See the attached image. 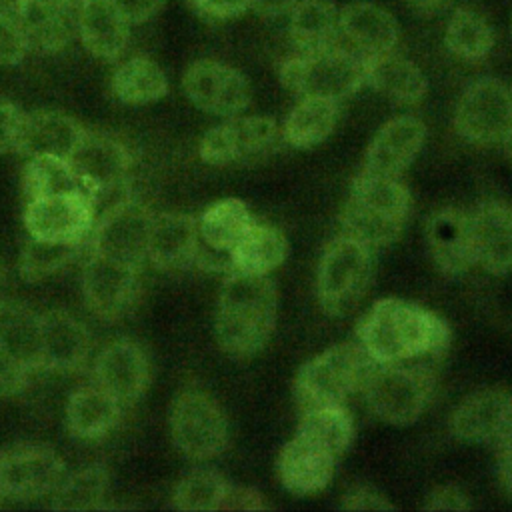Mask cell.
Here are the masks:
<instances>
[{
	"label": "cell",
	"instance_id": "1",
	"mask_svg": "<svg viewBox=\"0 0 512 512\" xmlns=\"http://www.w3.org/2000/svg\"><path fill=\"white\" fill-rule=\"evenodd\" d=\"M452 340L448 322L426 306L382 298L356 328V342L376 364L440 358Z\"/></svg>",
	"mask_w": 512,
	"mask_h": 512
},
{
	"label": "cell",
	"instance_id": "2",
	"mask_svg": "<svg viewBox=\"0 0 512 512\" xmlns=\"http://www.w3.org/2000/svg\"><path fill=\"white\" fill-rule=\"evenodd\" d=\"M278 316V292L268 274H226L214 316L216 342L232 358H252L268 344Z\"/></svg>",
	"mask_w": 512,
	"mask_h": 512
},
{
	"label": "cell",
	"instance_id": "3",
	"mask_svg": "<svg viewBox=\"0 0 512 512\" xmlns=\"http://www.w3.org/2000/svg\"><path fill=\"white\" fill-rule=\"evenodd\" d=\"M410 210V192L398 176L374 174L362 168L340 210V224L346 236L370 250L384 248L400 238Z\"/></svg>",
	"mask_w": 512,
	"mask_h": 512
},
{
	"label": "cell",
	"instance_id": "4",
	"mask_svg": "<svg viewBox=\"0 0 512 512\" xmlns=\"http://www.w3.org/2000/svg\"><path fill=\"white\" fill-rule=\"evenodd\" d=\"M374 364L358 342H342L326 348L296 372L292 384L296 406L304 412L344 404L348 396L364 388Z\"/></svg>",
	"mask_w": 512,
	"mask_h": 512
},
{
	"label": "cell",
	"instance_id": "5",
	"mask_svg": "<svg viewBox=\"0 0 512 512\" xmlns=\"http://www.w3.org/2000/svg\"><path fill=\"white\" fill-rule=\"evenodd\" d=\"M280 84L296 96L342 100L364 84V62L348 46L296 52L278 68Z\"/></svg>",
	"mask_w": 512,
	"mask_h": 512
},
{
	"label": "cell",
	"instance_id": "6",
	"mask_svg": "<svg viewBox=\"0 0 512 512\" xmlns=\"http://www.w3.org/2000/svg\"><path fill=\"white\" fill-rule=\"evenodd\" d=\"M432 390V370L410 362L374 364L362 388L372 414L392 426L416 422L426 410Z\"/></svg>",
	"mask_w": 512,
	"mask_h": 512
},
{
	"label": "cell",
	"instance_id": "7",
	"mask_svg": "<svg viewBox=\"0 0 512 512\" xmlns=\"http://www.w3.org/2000/svg\"><path fill=\"white\" fill-rule=\"evenodd\" d=\"M372 278V252L342 234L332 240L316 270V298L324 314L346 316L364 296Z\"/></svg>",
	"mask_w": 512,
	"mask_h": 512
},
{
	"label": "cell",
	"instance_id": "8",
	"mask_svg": "<svg viewBox=\"0 0 512 512\" xmlns=\"http://www.w3.org/2000/svg\"><path fill=\"white\" fill-rule=\"evenodd\" d=\"M170 436L186 458L210 460L228 444V420L216 398L200 388H188L172 402Z\"/></svg>",
	"mask_w": 512,
	"mask_h": 512
},
{
	"label": "cell",
	"instance_id": "9",
	"mask_svg": "<svg viewBox=\"0 0 512 512\" xmlns=\"http://www.w3.org/2000/svg\"><path fill=\"white\" fill-rule=\"evenodd\" d=\"M154 212L134 194L102 210L90 232V252L136 270L148 262V234Z\"/></svg>",
	"mask_w": 512,
	"mask_h": 512
},
{
	"label": "cell",
	"instance_id": "10",
	"mask_svg": "<svg viewBox=\"0 0 512 512\" xmlns=\"http://www.w3.org/2000/svg\"><path fill=\"white\" fill-rule=\"evenodd\" d=\"M280 142L282 130L274 118L236 114L202 136L198 154L210 166L254 164L270 158Z\"/></svg>",
	"mask_w": 512,
	"mask_h": 512
},
{
	"label": "cell",
	"instance_id": "11",
	"mask_svg": "<svg viewBox=\"0 0 512 512\" xmlns=\"http://www.w3.org/2000/svg\"><path fill=\"white\" fill-rule=\"evenodd\" d=\"M454 128L476 146L504 144L512 132V86L498 78L470 82L458 98Z\"/></svg>",
	"mask_w": 512,
	"mask_h": 512
},
{
	"label": "cell",
	"instance_id": "12",
	"mask_svg": "<svg viewBox=\"0 0 512 512\" xmlns=\"http://www.w3.org/2000/svg\"><path fill=\"white\" fill-rule=\"evenodd\" d=\"M28 236L54 244H84L96 220L94 200L86 190L44 196L24 204Z\"/></svg>",
	"mask_w": 512,
	"mask_h": 512
},
{
	"label": "cell",
	"instance_id": "13",
	"mask_svg": "<svg viewBox=\"0 0 512 512\" xmlns=\"http://www.w3.org/2000/svg\"><path fill=\"white\" fill-rule=\"evenodd\" d=\"M64 476V460L46 444L20 442L0 450V482L10 498L32 500L52 494Z\"/></svg>",
	"mask_w": 512,
	"mask_h": 512
},
{
	"label": "cell",
	"instance_id": "14",
	"mask_svg": "<svg viewBox=\"0 0 512 512\" xmlns=\"http://www.w3.org/2000/svg\"><path fill=\"white\" fill-rule=\"evenodd\" d=\"M142 270L90 252L82 270V298L100 320L112 322L130 314L142 290Z\"/></svg>",
	"mask_w": 512,
	"mask_h": 512
},
{
	"label": "cell",
	"instance_id": "15",
	"mask_svg": "<svg viewBox=\"0 0 512 512\" xmlns=\"http://www.w3.org/2000/svg\"><path fill=\"white\" fill-rule=\"evenodd\" d=\"M182 90L198 110L222 118L244 112L252 98L246 76L234 66L212 58L196 60L186 68Z\"/></svg>",
	"mask_w": 512,
	"mask_h": 512
},
{
	"label": "cell",
	"instance_id": "16",
	"mask_svg": "<svg viewBox=\"0 0 512 512\" xmlns=\"http://www.w3.org/2000/svg\"><path fill=\"white\" fill-rule=\"evenodd\" d=\"M66 160L92 198L126 184L132 166L128 146L116 136L98 130H84Z\"/></svg>",
	"mask_w": 512,
	"mask_h": 512
},
{
	"label": "cell",
	"instance_id": "17",
	"mask_svg": "<svg viewBox=\"0 0 512 512\" xmlns=\"http://www.w3.org/2000/svg\"><path fill=\"white\" fill-rule=\"evenodd\" d=\"M150 358L132 338H116L96 354L92 376L122 404L138 400L150 384Z\"/></svg>",
	"mask_w": 512,
	"mask_h": 512
},
{
	"label": "cell",
	"instance_id": "18",
	"mask_svg": "<svg viewBox=\"0 0 512 512\" xmlns=\"http://www.w3.org/2000/svg\"><path fill=\"white\" fill-rule=\"evenodd\" d=\"M24 34L28 50L62 52L76 34V6L60 0H12L8 8Z\"/></svg>",
	"mask_w": 512,
	"mask_h": 512
},
{
	"label": "cell",
	"instance_id": "19",
	"mask_svg": "<svg viewBox=\"0 0 512 512\" xmlns=\"http://www.w3.org/2000/svg\"><path fill=\"white\" fill-rule=\"evenodd\" d=\"M474 262L494 276L512 272V206L484 200L468 214Z\"/></svg>",
	"mask_w": 512,
	"mask_h": 512
},
{
	"label": "cell",
	"instance_id": "20",
	"mask_svg": "<svg viewBox=\"0 0 512 512\" xmlns=\"http://www.w3.org/2000/svg\"><path fill=\"white\" fill-rule=\"evenodd\" d=\"M512 426V394L502 388H482L466 396L450 416L454 438L470 444L496 442Z\"/></svg>",
	"mask_w": 512,
	"mask_h": 512
},
{
	"label": "cell",
	"instance_id": "21",
	"mask_svg": "<svg viewBox=\"0 0 512 512\" xmlns=\"http://www.w3.org/2000/svg\"><path fill=\"white\" fill-rule=\"evenodd\" d=\"M338 458L324 446L294 434L276 458V476L294 496H310L324 490L336 468Z\"/></svg>",
	"mask_w": 512,
	"mask_h": 512
},
{
	"label": "cell",
	"instance_id": "22",
	"mask_svg": "<svg viewBox=\"0 0 512 512\" xmlns=\"http://www.w3.org/2000/svg\"><path fill=\"white\" fill-rule=\"evenodd\" d=\"M426 126L420 118L402 114L384 122L364 154V170L384 176H400L420 154Z\"/></svg>",
	"mask_w": 512,
	"mask_h": 512
},
{
	"label": "cell",
	"instance_id": "23",
	"mask_svg": "<svg viewBox=\"0 0 512 512\" xmlns=\"http://www.w3.org/2000/svg\"><path fill=\"white\" fill-rule=\"evenodd\" d=\"M200 246L198 218L186 212L154 214L148 234V262L164 272L186 270L196 264Z\"/></svg>",
	"mask_w": 512,
	"mask_h": 512
},
{
	"label": "cell",
	"instance_id": "24",
	"mask_svg": "<svg viewBox=\"0 0 512 512\" xmlns=\"http://www.w3.org/2000/svg\"><path fill=\"white\" fill-rule=\"evenodd\" d=\"M40 350L42 370L76 372L90 356L92 336L76 316L54 308L40 314Z\"/></svg>",
	"mask_w": 512,
	"mask_h": 512
},
{
	"label": "cell",
	"instance_id": "25",
	"mask_svg": "<svg viewBox=\"0 0 512 512\" xmlns=\"http://www.w3.org/2000/svg\"><path fill=\"white\" fill-rule=\"evenodd\" d=\"M338 28L348 48L360 58L390 52L400 38L396 18L382 6L366 0H354L338 10Z\"/></svg>",
	"mask_w": 512,
	"mask_h": 512
},
{
	"label": "cell",
	"instance_id": "26",
	"mask_svg": "<svg viewBox=\"0 0 512 512\" xmlns=\"http://www.w3.org/2000/svg\"><path fill=\"white\" fill-rule=\"evenodd\" d=\"M426 240L436 268L446 276L466 274L474 262L468 214L456 208L436 210L426 224Z\"/></svg>",
	"mask_w": 512,
	"mask_h": 512
},
{
	"label": "cell",
	"instance_id": "27",
	"mask_svg": "<svg viewBox=\"0 0 512 512\" xmlns=\"http://www.w3.org/2000/svg\"><path fill=\"white\" fill-rule=\"evenodd\" d=\"M76 34L90 56L114 62L128 46L130 24L110 0H80L76 4Z\"/></svg>",
	"mask_w": 512,
	"mask_h": 512
},
{
	"label": "cell",
	"instance_id": "28",
	"mask_svg": "<svg viewBox=\"0 0 512 512\" xmlns=\"http://www.w3.org/2000/svg\"><path fill=\"white\" fill-rule=\"evenodd\" d=\"M362 62L364 84L394 104H418L428 92L424 72L412 60L394 54V50L362 58Z\"/></svg>",
	"mask_w": 512,
	"mask_h": 512
},
{
	"label": "cell",
	"instance_id": "29",
	"mask_svg": "<svg viewBox=\"0 0 512 512\" xmlns=\"http://www.w3.org/2000/svg\"><path fill=\"white\" fill-rule=\"evenodd\" d=\"M66 428L78 440L106 438L122 416V402L96 382L76 388L66 402Z\"/></svg>",
	"mask_w": 512,
	"mask_h": 512
},
{
	"label": "cell",
	"instance_id": "30",
	"mask_svg": "<svg viewBox=\"0 0 512 512\" xmlns=\"http://www.w3.org/2000/svg\"><path fill=\"white\" fill-rule=\"evenodd\" d=\"M84 130L76 118L58 110L26 112L16 152L26 158L40 154L68 158Z\"/></svg>",
	"mask_w": 512,
	"mask_h": 512
},
{
	"label": "cell",
	"instance_id": "31",
	"mask_svg": "<svg viewBox=\"0 0 512 512\" xmlns=\"http://www.w3.org/2000/svg\"><path fill=\"white\" fill-rule=\"evenodd\" d=\"M288 36L296 52H318L340 44L338 8L330 0H298L288 12Z\"/></svg>",
	"mask_w": 512,
	"mask_h": 512
},
{
	"label": "cell",
	"instance_id": "32",
	"mask_svg": "<svg viewBox=\"0 0 512 512\" xmlns=\"http://www.w3.org/2000/svg\"><path fill=\"white\" fill-rule=\"evenodd\" d=\"M0 348L32 372L42 370L40 314L24 302L0 298Z\"/></svg>",
	"mask_w": 512,
	"mask_h": 512
},
{
	"label": "cell",
	"instance_id": "33",
	"mask_svg": "<svg viewBox=\"0 0 512 512\" xmlns=\"http://www.w3.org/2000/svg\"><path fill=\"white\" fill-rule=\"evenodd\" d=\"M288 254V240L280 228L268 222L254 220L240 242L230 250L232 272L270 274Z\"/></svg>",
	"mask_w": 512,
	"mask_h": 512
},
{
	"label": "cell",
	"instance_id": "34",
	"mask_svg": "<svg viewBox=\"0 0 512 512\" xmlns=\"http://www.w3.org/2000/svg\"><path fill=\"white\" fill-rule=\"evenodd\" d=\"M338 102L320 96H302L282 124V140L298 150L322 144L336 128Z\"/></svg>",
	"mask_w": 512,
	"mask_h": 512
},
{
	"label": "cell",
	"instance_id": "35",
	"mask_svg": "<svg viewBox=\"0 0 512 512\" xmlns=\"http://www.w3.org/2000/svg\"><path fill=\"white\" fill-rule=\"evenodd\" d=\"M256 218L248 204L240 198H222L204 208L198 216L200 242L214 252L230 256V250L240 242Z\"/></svg>",
	"mask_w": 512,
	"mask_h": 512
},
{
	"label": "cell",
	"instance_id": "36",
	"mask_svg": "<svg viewBox=\"0 0 512 512\" xmlns=\"http://www.w3.org/2000/svg\"><path fill=\"white\" fill-rule=\"evenodd\" d=\"M110 88L122 104L144 106L168 94V78L154 60L132 56L114 70Z\"/></svg>",
	"mask_w": 512,
	"mask_h": 512
},
{
	"label": "cell",
	"instance_id": "37",
	"mask_svg": "<svg viewBox=\"0 0 512 512\" xmlns=\"http://www.w3.org/2000/svg\"><path fill=\"white\" fill-rule=\"evenodd\" d=\"M296 434L324 446L340 458L354 440V420L344 404L304 410Z\"/></svg>",
	"mask_w": 512,
	"mask_h": 512
},
{
	"label": "cell",
	"instance_id": "38",
	"mask_svg": "<svg viewBox=\"0 0 512 512\" xmlns=\"http://www.w3.org/2000/svg\"><path fill=\"white\" fill-rule=\"evenodd\" d=\"M110 490V472L102 464H88L66 474L52 492L54 510H96L102 508Z\"/></svg>",
	"mask_w": 512,
	"mask_h": 512
},
{
	"label": "cell",
	"instance_id": "39",
	"mask_svg": "<svg viewBox=\"0 0 512 512\" xmlns=\"http://www.w3.org/2000/svg\"><path fill=\"white\" fill-rule=\"evenodd\" d=\"M84 190L66 158L40 154L30 156L22 170L24 204L62 192Z\"/></svg>",
	"mask_w": 512,
	"mask_h": 512
},
{
	"label": "cell",
	"instance_id": "40",
	"mask_svg": "<svg viewBox=\"0 0 512 512\" xmlns=\"http://www.w3.org/2000/svg\"><path fill=\"white\" fill-rule=\"evenodd\" d=\"M494 30L484 16L470 8H456L444 30V44L450 54L462 60H480L494 46Z\"/></svg>",
	"mask_w": 512,
	"mask_h": 512
},
{
	"label": "cell",
	"instance_id": "41",
	"mask_svg": "<svg viewBox=\"0 0 512 512\" xmlns=\"http://www.w3.org/2000/svg\"><path fill=\"white\" fill-rule=\"evenodd\" d=\"M230 482L214 468H194L186 472L174 486L172 504L186 512L220 510Z\"/></svg>",
	"mask_w": 512,
	"mask_h": 512
},
{
	"label": "cell",
	"instance_id": "42",
	"mask_svg": "<svg viewBox=\"0 0 512 512\" xmlns=\"http://www.w3.org/2000/svg\"><path fill=\"white\" fill-rule=\"evenodd\" d=\"M80 248L82 244H54L28 236L20 248L18 272L26 282H40L68 266Z\"/></svg>",
	"mask_w": 512,
	"mask_h": 512
},
{
	"label": "cell",
	"instance_id": "43",
	"mask_svg": "<svg viewBox=\"0 0 512 512\" xmlns=\"http://www.w3.org/2000/svg\"><path fill=\"white\" fill-rule=\"evenodd\" d=\"M28 52V44L24 34L20 32L12 12L0 6V64L2 66H16L24 60Z\"/></svg>",
	"mask_w": 512,
	"mask_h": 512
},
{
	"label": "cell",
	"instance_id": "44",
	"mask_svg": "<svg viewBox=\"0 0 512 512\" xmlns=\"http://www.w3.org/2000/svg\"><path fill=\"white\" fill-rule=\"evenodd\" d=\"M340 508L350 512H366V510L378 512V510H394V504L388 502V498L374 486L356 484L342 494Z\"/></svg>",
	"mask_w": 512,
	"mask_h": 512
},
{
	"label": "cell",
	"instance_id": "45",
	"mask_svg": "<svg viewBox=\"0 0 512 512\" xmlns=\"http://www.w3.org/2000/svg\"><path fill=\"white\" fill-rule=\"evenodd\" d=\"M32 370L0 348V396L10 398L22 394L32 378Z\"/></svg>",
	"mask_w": 512,
	"mask_h": 512
},
{
	"label": "cell",
	"instance_id": "46",
	"mask_svg": "<svg viewBox=\"0 0 512 512\" xmlns=\"http://www.w3.org/2000/svg\"><path fill=\"white\" fill-rule=\"evenodd\" d=\"M26 112L14 102H0V154L16 152Z\"/></svg>",
	"mask_w": 512,
	"mask_h": 512
},
{
	"label": "cell",
	"instance_id": "47",
	"mask_svg": "<svg viewBox=\"0 0 512 512\" xmlns=\"http://www.w3.org/2000/svg\"><path fill=\"white\" fill-rule=\"evenodd\" d=\"M422 508L428 510V512H440V510L464 512V510H470V500H468L466 492L458 484L446 482V484L436 486L426 496V502L422 504Z\"/></svg>",
	"mask_w": 512,
	"mask_h": 512
},
{
	"label": "cell",
	"instance_id": "48",
	"mask_svg": "<svg viewBox=\"0 0 512 512\" xmlns=\"http://www.w3.org/2000/svg\"><path fill=\"white\" fill-rule=\"evenodd\" d=\"M190 6L208 20H230L252 8L254 0H188Z\"/></svg>",
	"mask_w": 512,
	"mask_h": 512
},
{
	"label": "cell",
	"instance_id": "49",
	"mask_svg": "<svg viewBox=\"0 0 512 512\" xmlns=\"http://www.w3.org/2000/svg\"><path fill=\"white\" fill-rule=\"evenodd\" d=\"M264 508H266V500L258 490H254L250 486H236V484L228 486L224 500L220 504V510L252 512V510H264Z\"/></svg>",
	"mask_w": 512,
	"mask_h": 512
},
{
	"label": "cell",
	"instance_id": "50",
	"mask_svg": "<svg viewBox=\"0 0 512 512\" xmlns=\"http://www.w3.org/2000/svg\"><path fill=\"white\" fill-rule=\"evenodd\" d=\"M128 24H142L154 18L166 4V0H110Z\"/></svg>",
	"mask_w": 512,
	"mask_h": 512
},
{
	"label": "cell",
	"instance_id": "51",
	"mask_svg": "<svg viewBox=\"0 0 512 512\" xmlns=\"http://www.w3.org/2000/svg\"><path fill=\"white\" fill-rule=\"evenodd\" d=\"M496 474L502 490L512 496V426L496 440Z\"/></svg>",
	"mask_w": 512,
	"mask_h": 512
},
{
	"label": "cell",
	"instance_id": "52",
	"mask_svg": "<svg viewBox=\"0 0 512 512\" xmlns=\"http://www.w3.org/2000/svg\"><path fill=\"white\" fill-rule=\"evenodd\" d=\"M298 0H254L252 8L256 10V14L264 16V18H276L282 14H288L290 8L296 4Z\"/></svg>",
	"mask_w": 512,
	"mask_h": 512
},
{
	"label": "cell",
	"instance_id": "53",
	"mask_svg": "<svg viewBox=\"0 0 512 512\" xmlns=\"http://www.w3.org/2000/svg\"><path fill=\"white\" fill-rule=\"evenodd\" d=\"M420 14H436L444 10L452 0H406Z\"/></svg>",
	"mask_w": 512,
	"mask_h": 512
},
{
	"label": "cell",
	"instance_id": "54",
	"mask_svg": "<svg viewBox=\"0 0 512 512\" xmlns=\"http://www.w3.org/2000/svg\"><path fill=\"white\" fill-rule=\"evenodd\" d=\"M4 286H6V270H4V264L0 262V298H2Z\"/></svg>",
	"mask_w": 512,
	"mask_h": 512
},
{
	"label": "cell",
	"instance_id": "55",
	"mask_svg": "<svg viewBox=\"0 0 512 512\" xmlns=\"http://www.w3.org/2000/svg\"><path fill=\"white\" fill-rule=\"evenodd\" d=\"M506 152H508V158H510V164H512V132L508 134V138H506Z\"/></svg>",
	"mask_w": 512,
	"mask_h": 512
},
{
	"label": "cell",
	"instance_id": "56",
	"mask_svg": "<svg viewBox=\"0 0 512 512\" xmlns=\"http://www.w3.org/2000/svg\"><path fill=\"white\" fill-rule=\"evenodd\" d=\"M4 498H8V496H6L4 488H2V482H0V504H2V500H4Z\"/></svg>",
	"mask_w": 512,
	"mask_h": 512
},
{
	"label": "cell",
	"instance_id": "57",
	"mask_svg": "<svg viewBox=\"0 0 512 512\" xmlns=\"http://www.w3.org/2000/svg\"><path fill=\"white\" fill-rule=\"evenodd\" d=\"M60 2H66V4H70V6H76L80 0H60Z\"/></svg>",
	"mask_w": 512,
	"mask_h": 512
}]
</instances>
